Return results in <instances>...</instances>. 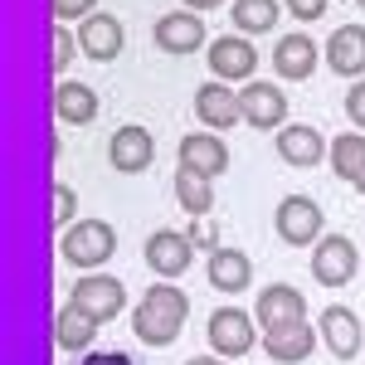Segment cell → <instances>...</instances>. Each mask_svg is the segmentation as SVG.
<instances>
[{
    "mask_svg": "<svg viewBox=\"0 0 365 365\" xmlns=\"http://www.w3.org/2000/svg\"><path fill=\"white\" fill-rule=\"evenodd\" d=\"M58 253H63V263L93 273V268H103V263L117 253V229L108 225V220H78V225L63 229Z\"/></svg>",
    "mask_w": 365,
    "mask_h": 365,
    "instance_id": "obj_2",
    "label": "cell"
},
{
    "mask_svg": "<svg viewBox=\"0 0 365 365\" xmlns=\"http://www.w3.org/2000/svg\"><path fill=\"white\" fill-rule=\"evenodd\" d=\"M225 0H185V10H220Z\"/></svg>",
    "mask_w": 365,
    "mask_h": 365,
    "instance_id": "obj_33",
    "label": "cell"
},
{
    "mask_svg": "<svg viewBox=\"0 0 365 365\" xmlns=\"http://www.w3.org/2000/svg\"><path fill=\"white\" fill-rule=\"evenodd\" d=\"M258 317H249V312L239 307H220L215 317H210V351L215 356H225V361H239V356H249L253 346H258V327H253Z\"/></svg>",
    "mask_w": 365,
    "mask_h": 365,
    "instance_id": "obj_5",
    "label": "cell"
},
{
    "mask_svg": "<svg viewBox=\"0 0 365 365\" xmlns=\"http://www.w3.org/2000/svg\"><path fill=\"white\" fill-rule=\"evenodd\" d=\"M83 54L78 49V39L68 34V25H54V73H68V63Z\"/></svg>",
    "mask_w": 365,
    "mask_h": 365,
    "instance_id": "obj_28",
    "label": "cell"
},
{
    "mask_svg": "<svg viewBox=\"0 0 365 365\" xmlns=\"http://www.w3.org/2000/svg\"><path fill=\"white\" fill-rule=\"evenodd\" d=\"M185 365H229L225 356H195V361H185Z\"/></svg>",
    "mask_w": 365,
    "mask_h": 365,
    "instance_id": "obj_34",
    "label": "cell"
},
{
    "mask_svg": "<svg viewBox=\"0 0 365 365\" xmlns=\"http://www.w3.org/2000/svg\"><path fill=\"white\" fill-rule=\"evenodd\" d=\"M239 108L253 132H282L287 127V93L278 83H244L239 88Z\"/></svg>",
    "mask_w": 365,
    "mask_h": 365,
    "instance_id": "obj_7",
    "label": "cell"
},
{
    "mask_svg": "<svg viewBox=\"0 0 365 365\" xmlns=\"http://www.w3.org/2000/svg\"><path fill=\"white\" fill-rule=\"evenodd\" d=\"M263 351H268V361H278V365H302L317 351V327L297 322L287 331H273V336H263Z\"/></svg>",
    "mask_w": 365,
    "mask_h": 365,
    "instance_id": "obj_22",
    "label": "cell"
},
{
    "mask_svg": "<svg viewBox=\"0 0 365 365\" xmlns=\"http://www.w3.org/2000/svg\"><path fill=\"white\" fill-rule=\"evenodd\" d=\"M122 44H127V29H122V20L108 15V10H93L83 20V29H78V49H83V58H93V63H113V58L122 54Z\"/></svg>",
    "mask_w": 365,
    "mask_h": 365,
    "instance_id": "obj_12",
    "label": "cell"
},
{
    "mask_svg": "<svg viewBox=\"0 0 365 365\" xmlns=\"http://www.w3.org/2000/svg\"><path fill=\"white\" fill-rule=\"evenodd\" d=\"M317 54H322V49L297 29V34H282L278 39L273 68H278V78H287V83H302V78H312V68H317Z\"/></svg>",
    "mask_w": 365,
    "mask_h": 365,
    "instance_id": "obj_20",
    "label": "cell"
},
{
    "mask_svg": "<svg viewBox=\"0 0 365 365\" xmlns=\"http://www.w3.org/2000/svg\"><path fill=\"white\" fill-rule=\"evenodd\" d=\"M98 10V0H49V15L54 25H68V20H88Z\"/></svg>",
    "mask_w": 365,
    "mask_h": 365,
    "instance_id": "obj_29",
    "label": "cell"
},
{
    "mask_svg": "<svg viewBox=\"0 0 365 365\" xmlns=\"http://www.w3.org/2000/svg\"><path fill=\"white\" fill-rule=\"evenodd\" d=\"M258 327H263V336H273V331H287V327H297V322H307V297L297 292V287H287V282H273V287H263L258 292Z\"/></svg>",
    "mask_w": 365,
    "mask_h": 365,
    "instance_id": "obj_10",
    "label": "cell"
},
{
    "mask_svg": "<svg viewBox=\"0 0 365 365\" xmlns=\"http://www.w3.org/2000/svg\"><path fill=\"white\" fill-rule=\"evenodd\" d=\"M68 302L73 307H83L93 322H113L117 312L127 307V287L108 273H83V278L73 282V292H68Z\"/></svg>",
    "mask_w": 365,
    "mask_h": 365,
    "instance_id": "obj_9",
    "label": "cell"
},
{
    "mask_svg": "<svg viewBox=\"0 0 365 365\" xmlns=\"http://www.w3.org/2000/svg\"><path fill=\"white\" fill-rule=\"evenodd\" d=\"M361 268V249L346 239V234H322L312 244V278L322 287H346Z\"/></svg>",
    "mask_w": 365,
    "mask_h": 365,
    "instance_id": "obj_4",
    "label": "cell"
},
{
    "mask_svg": "<svg viewBox=\"0 0 365 365\" xmlns=\"http://www.w3.org/2000/svg\"><path fill=\"white\" fill-rule=\"evenodd\" d=\"M278 0H234V29L239 34H268L278 25Z\"/></svg>",
    "mask_w": 365,
    "mask_h": 365,
    "instance_id": "obj_26",
    "label": "cell"
},
{
    "mask_svg": "<svg viewBox=\"0 0 365 365\" xmlns=\"http://www.w3.org/2000/svg\"><path fill=\"white\" fill-rule=\"evenodd\" d=\"M108 161H113V170H122V175H141V170L156 161V137H151L146 127H122V132H113V141H108Z\"/></svg>",
    "mask_w": 365,
    "mask_h": 365,
    "instance_id": "obj_17",
    "label": "cell"
},
{
    "mask_svg": "<svg viewBox=\"0 0 365 365\" xmlns=\"http://www.w3.org/2000/svg\"><path fill=\"white\" fill-rule=\"evenodd\" d=\"M195 117L205 132H229V127H239L244 122V108H239V93L220 78H210V83L195 88Z\"/></svg>",
    "mask_w": 365,
    "mask_h": 365,
    "instance_id": "obj_11",
    "label": "cell"
},
{
    "mask_svg": "<svg viewBox=\"0 0 365 365\" xmlns=\"http://www.w3.org/2000/svg\"><path fill=\"white\" fill-rule=\"evenodd\" d=\"M327 63L336 78H365V25H341L327 39Z\"/></svg>",
    "mask_w": 365,
    "mask_h": 365,
    "instance_id": "obj_18",
    "label": "cell"
},
{
    "mask_svg": "<svg viewBox=\"0 0 365 365\" xmlns=\"http://www.w3.org/2000/svg\"><path fill=\"white\" fill-rule=\"evenodd\" d=\"M151 39H156L161 54H195V49H205V20H200L195 10L161 15L156 29H151Z\"/></svg>",
    "mask_w": 365,
    "mask_h": 365,
    "instance_id": "obj_15",
    "label": "cell"
},
{
    "mask_svg": "<svg viewBox=\"0 0 365 365\" xmlns=\"http://www.w3.org/2000/svg\"><path fill=\"white\" fill-rule=\"evenodd\" d=\"M205 58H210V73L220 83H253V73H258V49L244 34H220Z\"/></svg>",
    "mask_w": 365,
    "mask_h": 365,
    "instance_id": "obj_8",
    "label": "cell"
},
{
    "mask_svg": "<svg viewBox=\"0 0 365 365\" xmlns=\"http://www.w3.org/2000/svg\"><path fill=\"white\" fill-rule=\"evenodd\" d=\"M54 117L68 122V127H88L98 117V93L88 83H73V78H58L54 88Z\"/></svg>",
    "mask_w": 365,
    "mask_h": 365,
    "instance_id": "obj_21",
    "label": "cell"
},
{
    "mask_svg": "<svg viewBox=\"0 0 365 365\" xmlns=\"http://www.w3.org/2000/svg\"><path fill=\"white\" fill-rule=\"evenodd\" d=\"M146 268L156 273L161 282L180 278V273H190V263H195V244H190V234H175V229H156L151 239H146Z\"/></svg>",
    "mask_w": 365,
    "mask_h": 365,
    "instance_id": "obj_6",
    "label": "cell"
},
{
    "mask_svg": "<svg viewBox=\"0 0 365 365\" xmlns=\"http://www.w3.org/2000/svg\"><path fill=\"white\" fill-rule=\"evenodd\" d=\"M54 225H58V229L78 225V195H73L63 180H54Z\"/></svg>",
    "mask_w": 365,
    "mask_h": 365,
    "instance_id": "obj_27",
    "label": "cell"
},
{
    "mask_svg": "<svg viewBox=\"0 0 365 365\" xmlns=\"http://www.w3.org/2000/svg\"><path fill=\"white\" fill-rule=\"evenodd\" d=\"M282 5H287V15H297L302 25H312V20L327 15V0H282Z\"/></svg>",
    "mask_w": 365,
    "mask_h": 365,
    "instance_id": "obj_31",
    "label": "cell"
},
{
    "mask_svg": "<svg viewBox=\"0 0 365 365\" xmlns=\"http://www.w3.org/2000/svg\"><path fill=\"white\" fill-rule=\"evenodd\" d=\"M273 225H278V239L287 249H312L327 234V215H322V205L312 195H282Z\"/></svg>",
    "mask_w": 365,
    "mask_h": 365,
    "instance_id": "obj_3",
    "label": "cell"
},
{
    "mask_svg": "<svg viewBox=\"0 0 365 365\" xmlns=\"http://www.w3.org/2000/svg\"><path fill=\"white\" fill-rule=\"evenodd\" d=\"M205 273H210V287H220V292H244V287H253V263L244 249H220L210 253V263H205Z\"/></svg>",
    "mask_w": 365,
    "mask_h": 365,
    "instance_id": "obj_19",
    "label": "cell"
},
{
    "mask_svg": "<svg viewBox=\"0 0 365 365\" xmlns=\"http://www.w3.org/2000/svg\"><path fill=\"white\" fill-rule=\"evenodd\" d=\"M180 170L205 175V180L225 175V170H229V146H225V137H220V132H190V137L180 141Z\"/></svg>",
    "mask_w": 365,
    "mask_h": 365,
    "instance_id": "obj_14",
    "label": "cell"
},
{
    "mask_svg": "<svg viewBox=\"0 0 365 365\" xmlns=\"http://www.w3.org/2000/svg\"><path fill=\"white\" fill-rule=\"evenodd\" d=\"M190 244H195V249H210V253L220 249V239H215V229H210V225H200V229H190Z\"/></svg>",
    "mask_w": 365,
    "mask_h": 365,
    "instance_id": "obj_32",
    "label": "cell"
},
{
    "mask_svg": "<svg viewBox=\"0 0 365 365\" xmlns=\"http://www.w3.org/2000/svg\"><path fill=\"white\" fill-rule=\"evenodd\" d=\"M278 156L287 161V166H297V170H312V166H322V161L331 156V146H327V137H322L317 127L287 122V127L278 132Z\"/></svg>",
    "mask_w": 365,
    "mask_h": 365,
    "instance_id": "obj_16",
    "label": "cell"
},
{
    "mask_svg": "<svg viewBox=\"0 0 365 365\" xmlns=\"http://www.w3.org/2000/svg\"><path fill=\"white\" fill-rule=\"evenodd\" d=\"M327 161H331V170H336L341 180L356 185L365 175V132H341V137L331 141V156H327Z\"/></svg>",
    "mask_w": 365,
    "mask_h": 365,
    "instance_id": "obj_24",
    "label": "cell"
},
{
    "mask_svg": "<svg viewBox=\"0 0 365 365\" xmlns=\"http://www.w3.org/2000/svg\"><path fill=\"white\" fill-rule=\"evenodd\" d=\"M175 200H180V210H185V215L210 220V210H215V180L190 175V170H175Z\"/></svg>",
    "mask_w": 365,
    "mask_h": 365,
    "instance_id": "obj_25",
    "label": "cell"
},
{
    "mask_svg": "<svg viewBox=\"0 0 365 365\" xmlns=\"http://www.w3.org/2000/svg\"><path fill=\"white\" fill-rule=\"evenodd\" d=\"M322 341H327V351L336 356V361H356L365 346V331H361V317L351 307H341V302H331V307L322 312Z\"/></svg>",
    "mask_w": 365,
    "mask_h": 365,
    "instance_id": "obj_13",
    "label": "cell"
},
{
    "mask_svg": "<svg viewBox=\"0 0 365 365\" xmlns=\"http://www.w3.org/2000/svg\"><path fill=\"white\" fill-rule=\"evenodd\" d=\"M356 5H361V10H365V0H356Z\"/></svg>",
    "mask_w": 365,
    "mask_h": 365,
    "instance_id": "obj_36",
    "label": "cell"
},
{
    "mask_svg": "<svg viewBox=\"0 0 365 365\" xmlns=\"http://www.w3.org/2000/svg\"><path fill=\"white\" fill-rule=\"evenodd\" d=\"M98 327H103V322H93L83 307H73V302H68V307L54 317L58 351H88V346H93V336H98Z\"/></svg>",
    "mask_w": 365,
    "mask_h": 365,
    "instance_id": "obj_23",
    "label": "cell"
},
{
    "mask_svg": "<svg viewBox=\"0 0 365 365\" xmlns=\"http://www.w3.org/2000/svg\"><path fill=\"white\" fill-rule=\"evenodd\" d=\"M185 317H190L185 287L156 282V287H146V297H141L137 312H132V331H137L141 346H170V341L180 336Z\"/></svg>",
    "mask_w": 365,
    "mask_h": 365,
    "instance_id": "obj_1",
    "label": "cell"
},
{
    "mask_svg": "<svg viewBox=\"0 0 365 365\" xmlns=\"http://www.w3.org/2000/svg\"><path fill=\"white\" fill-rule=\"evenodd\" d=\"M356 190H361V195H365V175H361V180H356Z\"/></svg>",
    "mask_w": 365,
    "mask_h": 365,
    "instance_id": "obj_35",
    "label": "cell"
},
{
    "mask_svg": "<svg viewBox=\"0 0 365 365\" xmlns=\"http://www.w3.org/2000/svg\"><path fill=\"white\" fill-rule=\"evenodd\" d=\"M346 117L356 122V132H365V78L351 83V93H346Z\"/></svg>",
    "mask_w": 365,
    "mask_h": 365,
    "instance_id": "obj_30",
    "label": "cell"
}]
</instances>
